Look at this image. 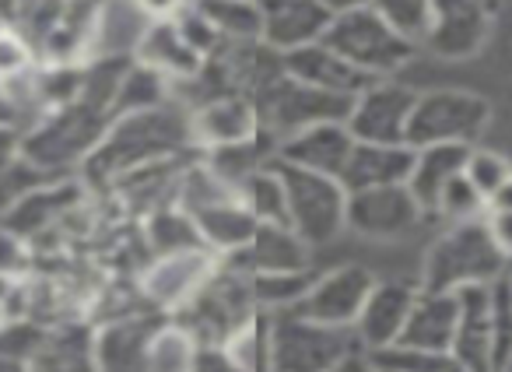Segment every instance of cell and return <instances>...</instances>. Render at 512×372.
Wrapping results in <instances>:
<instances>
[{"mask_svg":"<svg viewBox=\"0 0 512 372\" xmlns=\"http://www.w3.org/2000/svg\"><path fill=\"white\" fill-rule=\"evenodd\" d=\"M285 71L295 81H302V85L320 88V92L330 95H344V99H355V95H362L376 81L358 71V67H351L344 57H337L327 43H313L285 53Z\"/></svg>","mask_w":512,"mask_h":372,"instance_id":"obj_20","label":"cell"},{"mask_svg":"<svg viewBox=\"0 0 512 372\" xmlns=\"http://www.w3.org/2000/svg\"><path fill=\"white\" fill-rule=\"evenodd\" d=\"M165 92H169V78H162V74L144 64H130L127 78L120 85V95H116L113 120L127 113H144V109L165 106Z\"/></svg>","mask_w":512,"mask_h":372,"instance_id":"obj_33","label":"cell"},{"mask_svg":"<svg viewBox=\"0 0 512 372\" xmlns=\"http://www.w3.org/2000/svg\"><path fill=\"white\" fill-rule=\"evenodd\" d=\"M228 271L242 274H278V271H306L309 246L295 236L288 225H260L246 246L225 257Z\"/></svg>","mask_w":512,"mask_h":372,"instance_id":"obj_18","label":"cell"},{"mask_svg":"<svg viewBox=\"0 0 512 372\" xmlns=\"http://www.w3.org/2000/svg\"><path fill=\"white\" fill-rule=\"evenodd\" d=\"M211 250L197 253H176V257H162L148 278V292L158 302H183L197 295V288L211 278Z\"/></svg>","mask_w":512,"mask_h":372,"instance_id":"obj_25","label":"cell"},{"mask_svg":"<svg viewBox=\"0 0 512 372\" xmlns=\"http://www.w3.org/2000/svg\"><path fill=\"white\" fill-rule=\"evenodd\" d=\"M50 341V334L29 327V323H11V327H0V351H8L15 358H25L32 365V358L43 351V344Z\"/></svg>","mask_w":512,"mask_h":372,"instance_id":"obj_43","label":"cell"},{"mask_svg":"<svg viewBox=\"0 0 512 372\" xmlns=\"http://www.w3.org/2000/svg\"><path fill=\"white\" fill-rule=\"evenodd\" d=\"M43 183H46V172L36 169L29 158H18L11 169L0 172V218L8 215L15 204H22L25 197H29L32 190H39Z\"/></svg>","mask_w":512,"mask_h":372,"instance_id":"obj_41","label":"cell"},{"mask_svg":"<svg viewBox=\"0 0 512 372\" xmlns=\"http://www.w3.org/2000/svg\"><path fill=\"white\" fill-rule=\"evenodd\" d=\"M491 123V102L460 88H435L418 95L411 123H407V144L428 148V144H463L474 148Z\"/></svg>","mask_w":512,"mask_h":372,"instance_id":"obj_6","label":"cell"},{"mask_svg":"<svg viewBox=\"0 0 512 372\" xmlns=\"http://www.w3.org/2000/svg\"><path fill=\"white\" fill-rule=\"evenodd\" d=\"M505 281H509V295H512V267L505 271Z\"/></svg>","mask_w":512,"mask_h":372,"instance_id":"obj_53","label":"cell"},{"mask_svg":"<svg viewBox=\"0 0 512 372\" xmlns=\"http://www.w3.org/2000/svg\"><path fill=\"white\" fill-rule=\"evenodd\" d=\"M330 372H379V365L372 362V355H365V351H358V355H351V358H344L337 369H330Z\"/></svg>","mask_w":512,"mask_h":372,"instance_id":"obj_47","label":"cell"},{"mask_svg":"<svg viewBox=\"0 0 512 372\" xmlns=\"http://www.w3.org/2000/svg\"><path fill=\"white\" fill-rule=\"evenodd\" d=\"M498 372H512V355H509V358H505V362H502V365H498Z\"/></svg>","mask_w":512,"mask_h":372,"instance_id":"obj_52","label":"cell"},{"mask_svg":"<svg viewBox=\"0 0 512 372\" xmlns=\"http://www.w3.org/2000/svg\"><path fill=\"white\" fill-rule=\"evenodd\" d=\"M25 148V134L15 127V123H0V172L11 169V165L22 158Z\"/></svg>","mask_w":512,"mask_h":372,"instance_id":"obj_46","label":"cell"},{"mask_svg":"<svg viewBox=\"0 0 512 372\" xmlns=\"http://www.w3.org/2000/svg\"><path fill=\"white\" fill-rule=\"evenodd\" d=\"M0 123H15V109H11L8 92H4V81H0Z\"/></svg>","mask_w":512,"mask_h":372,"instance_id":"obj_51","label":"cell"},{"mask_svg":"<svg viewBox=\"0 0 512 372\" xmlns=\"http://www.w3.org/2000/svg\"><path fill=\"white\" fill-rule=\"evenodd\" d=\"M278 148H281L278 137H274L267 127H260L253 137H246V141L225 144V148L207 151V155H211L207 169H211L218 179H225L228 186H235L239 179H246L249 172L267 169V165L278 162Z\"/></svg>","mask_w":512,"mask_h":372,"instance_id":"obj_26","label":"cell"},{"mask_svg":"<svg viewBox=\"0 0 512 372\" xmlns=\"http://www.w3.org/2000/svg\"><path fill=\"white\" fill-rule=\"evenodd\" d=\"M418 92L393 81H372L362 95H355L348 113V130L362 144H407V123H411Z\"/></svg>","mask_w":512,"mask_h":372,"instance_id":"obj_9","label":"cell"},{"mask_svg":"<svg viewBox=\"0 0 512 372\" xmlns=\"http://www.w3.org/2000/svg\"><path fill=\"white\" fill-rule=\"evenodd\" d=\"M372 362L386 372H467L453 351H414V348H386L376 351Z\"/></svg>","mask_w":512,"mask_h":372,"instance_id":"obj_35","label":"cell"},{"mask_svg":"<svg viewBox=\"0 0 512 372\" xmlns=\"http://www.w3.org/2000/svg\"><path fill=\"white\" fill-rule=\"evenodd\" d=\"M372 11H379L414 46L425 43L428 22H432V0H372Z\"/></svg>","mask_w":512,"mask_h":372,"instance_id":"obj_37","label":"cell"},{"mask_svg":"<svg viewBox=\"0 0 512 372\" xmlns=\"http://www.w3.org/2000/svg\"><path fill=\"white\" fill-rule=\"evenodd\" d=\"M32 53H29V39H18L15 32L0 29V81H11L18 74H25Z\"/></svg>","mask_w":512,"mask_h":372,"instance_id":"obj_44","label":"cell"},{"mask_svg":"<svg viewBox=\"0 0 512 372\" xmlns=\"http://www.w3.org/2000/svg\"><path fill=\"white\" fill-rule=\"evenodd\" d=\"M323 43H327L337 57H344L351 67H358V71L376 81H383L386 74H397L400 67L414 57L411 39L400 36V32L372 8L334 15Z\"/></svg>","mask_w":512,"mask_h":372,"instance_id":"obj_5","label":"cell"},{"mask_svg":"<svg viewBox=\"0 0 512 372\" xmlns=\"http://www.w3.org/2000/svg\"><path fill=\"white\" fill-rule=\"evenodd\" d=\"M351 327H327L299 313H271V358L267 372H330L344 358L358 355Z\"/></svg>","mask_w":512,"mask_h":372,"instance_id":"obj_3","label":"cell"},{"mask_svg":"<svg viewBox=\"0 0 512 372\" xmlns=\"http://www.w3.org/2000/svg\"><path fill=\"white\" fill-rule=\"evenodd\" d=\"M484 222H488V232H491V239H495V246L512 264V211H484Z\"/></svg>","mask_w":512,"mask_h":372,"instance_id":"obj_45","label":"cell"},{"mask_svg":"<svg viewBox=\"0 0 512 372\" xmlns=\"http://www.w3.org/2000/svg\"><path fill=\"white\" fill-rule=\"evenodd\" d=\"M200 15L218 29L225 43H260V8L256 0H193Z\"/></svg>","mask_w":512,"mask_h":372,"instance_id":"obj_31","label":"cell"},{"mask_svg":"<svg viewBox=\"0 0 512 372\" xmlns=\"http://www.w3.org/2000/svg\"><path fill=\"white\" fill-rule=\"evenodd\" d=\"M509 267L512 264L495 246L484 218L456 222L428 250L421 288L425 292H460L467 285H495L498 278H505Z\"/></svg>","mask_w":512,"mask_h":372,"instance_id":"obj_2","label":"cell"},{"mask_svg":"<svg viewBox=\"0 0 512 372\" xmlns=\"http://www.w3.org/2000/svg\"><path fill=\"white\" fill-rule=\"evenodd\" d=\"M29 372H95L92 365V341L78 334L50 337L36 358H32Z\"/></svg>","mask_w":512,"mask_h":372,"instance_id":"obj_34","label":"cell"},{"mask_svg":"<svg viewBox=\"0 0 512 372\" xmlns=\"http://www.w3.org/2000/svg\"><path fill=\"white\" fill-rule=\"evenodd\" d=\"M351 102L355 99L302 85V81H295L285 71L264 95H256L253 106L260 113V123L281 141V137L295 134V130L313 127V123H334V120L344 123L351 113Z\"/></svg>","mask_w":512,"mask_h":372,"instance_id":"obj_8","label":"cell"},{"mask_svg":"<svg viewBox=\"0 0 512 372\" xmlns=\"http://www.w3.org/2000/svg\"><path fill=\"white\" fill-rule=\"evenodd\" d=\"M425 218L407 183L397 186H372L348 194V215L344 225L365 239H397L411 232Z\"/></svg>","mask_w":512,"mask_h":372,"instance_id":"obj_11","label":"cell"},{"mask_svg":"<svg viewBox=\"0 0 512 372\" xmlns=\"http://www.w3.org/2000/svg\"><path fill=\"white\" fill-rule=\"evenodd\" d=\"M165 327L158 316H123L92 337L95 372H151V341Z\"/></svg>","mask_w":512,"mask_h":372,"instance_id":"obj_15","label":"cell"},{"mask_svg":"<svg viewBox=\"0 0 512 372\" xmlns=\"http://www.w3.org/2000/svg\"><path fill=\"white\" fill-rule=\"evenodd\" d=\"M414 169L411 144H362L355 141L348 165L341 172V186L348 194L355 190H372V186H397L407 183Z\"/></svg>","mask_w":512,"mask_h":372,"instance_id":"obj_22","label":"cell"},{"mask_svg":"<svg viewBox=\"0 0 512 372\" xmlns=\"http://www.w3.org/2000/svg\"><path fill=\"white\" fill-rule=\"evenodd\" d=\"M137 64L151 67L158 71L162 78H197L204 60L183 43V36L176 32L172 18H162V22H148L137 39Z\"/></svg>","mask_w":512,"mask_h":372,"instance_id":"obj_24","label":"cell"},{"mask_svg":"<svg viewBox=\"0 0 512 372\" xmlns=\"http://www.w3.org/2000/svg\"><path fill=\"white\" fill-rule=\"evenodd\" d=\"M78 201V190L74 183H60V186H39L25 197L22 204L8 211V215L0 218V232H11V236H32L36 229H43L53 215L67 208V204Z\"/></svg>","mask_w":512,"mask_h":372,"instance_id":"obj_27","label":"cell"},{"mask_svg":"<svg viewBox=\"0 0 512 372\" xmlns=\"http://www.w3.org/2000/svg\"><path fill=\"white\" fill-rule=\"evenodd\" d=\"M334 15H344V11H358V8H372V0H323Z\"/></svg>","mask_w":512,"mask_h":372,"instance_id":"obj_49","label":"cell"},{"mask_svg":"<svg viewBox=\"0 0 512 372\" xmlns=\"http://www.w3.org/2000/svg\"><path fill=\"white\" fill-rule=\"evenodd\" d=\"M484 211H488V204H484V197L477 194V186L470 183L467 176H456L453 183L442 190L439 197V208H435V215L439 218H449V222H474V218H484Z\"/></svg>","mask_w":512,"mask_h":372,"instance_id":"obj_39","label":"cell"},{"mask_svg":"<svg viewBox=\"0 0 512 372\" xmlns=\"http://www.w3.org/2000/svg\"><path fill=\"white\" fill-rule=\"evenodd\" d=\"M379 372H386V369H379Z\"/></svg>","mask_w":512,"mask_h":372,"instance_id":"obj_54","label":"cell"},{"mask_svg":"<svg viewBox=\"0 0 512 372\" xmlns=\"http://www.w3.org/2000/svg\"><path fill=\"white\" fill-rule=\"evenodd\" d=\"M197 337L186 327L165 323L151 341V372H190Z\"/></svg>","mask_w":512,"mask_h":372,"instance_id":"obj_36","label":"cell"},{"mask_svg":"<svg viewBox=\"0 0 512 372\" xmlns=\"http://www.w3.org/2000/svg\"><path fill=\"white\" fill-rule=\"evenodd\" d=\"M463 176L470 179V183L477 186V194L484 197V204L491 201V194H495L498 186L505 183V179L512 176V165L505 162L498 151H488V148H470L467 155V165H463Z\"/></svg>","mask_w":512,"mask_h":372,"instance_id":"obj_40","label":"cell"},{"mask_svg":"<svg viewBox=\"0 0 512 372\" xmlns=\"http://www.w3.org/2000/svg\"><path fill=\"white\" fill-rule=\"evenodd\" d=\"M372 285H376V278L365 267H334L323 278H313L309 292L295 302L292 313L306 316L313 323H327V327H355Z\"/></svg>","mask_w":512,"mask_h":372,"instance_id":"obj_10","label":"cell"},{"mask_svg":"<svg viewBox=\"0 0 512 372\" xmlns=\"http://www.w3.org/2000/svg\"><path fill=\"white\" fill-rule=\"evenodd\" d=\"M190 372H246V365L235 358V351L225 341H197Z\"/></svg>","mask_w":512,"mask_h":372,"instance_id":"obj_42","label":"cell"},{"mask_svg":"<svg viewBox=\"0 0 512 372\" xmlns=\"http://www.w3.org/2000/svg\"><path fill=\"white\" fill-rule=\"evenodd\" d=\"M470 148L463 144H428V148H414V169L407 176V190L414 194L418 208L425 215H435L439 197L449 183L463 172Z\"/></svg>","mask_w":512,"mask_h":372,"instance_id":"obj_23","label":"cell"},{"mask_svg":"<svg viewBox=\"0 0 512 372\" xmlns=\"http://www.w3.org/2000/svg\"><path fill=\"white\" fill-rule=\"evenodd\" d=\"M488 211H512V176L505 179L502 186H498L495 194H491V201H488Z\"/></svg>","mask_w":512,"mask_h":372,"instance_id":"obj_48","label":"cell"},{"mask_svg":"<svg viewBox=\"0 0 512 372\" xmlns=\"http://www.w3.org/2000/svg\"><path fill=\"white\" fill-rule=\"evenodd\" d=\"M351 151H355V137H351L348 123H313L295 134L281 137L278 162L299 165V169L320 172V176L341 179L344 165H348Z\"/></svg>","mask_w":512,"mask_h":372,"instance_id":"obj_16","label":"cell"},{"mask_svg":"<svg viewBox=\"0 0 512 372\" xmlns=\"http://www.w3.org/2000/svg\"><path fill=\"white\" fill-rule=\"evenodd\" d=\"M256 8H260V43L278 50L281 57L323 43L334 22V11L323 0H256Z\"/></svg>","mask_w":512,"mask_h":372,"instance_id":"obj_13","label":"cell"},{"mask_svg":"<svg viewBox=\"0 0 512 372\" xmlns=\"http://www.w3.org/2000/svg\"><path fill=\"white\" fill-rule=\"evenodd\" d=\"M491 4L488 0H432V22L421 46L446 60H467L488 43Z\"/></svg>","mask_w":512,"mask_h":372,"instance_id":"obj_12","label":"cell"},{"mask_svg":"<svg viewBox=\"0 0 512 372\" xmlns=\"http://www.w3.org/2000/svg\"><path fill=\"white\" fill-rule=\"evenodd\" d=\"M232 190L260 225H288L285 186H281V176H278V169H274V165L249 172V176L239 179Z\"/></svg>","mask_w":512,"mask_h":372,"instance_id":"obj_29","label":"cell"},{"mask_svg":"<svg viewBox=\"0 0 512 372\" xmlns=\"http://www.w3.org/2000/svg\"><path fill=\"white\" fill-rule=\"evenodd\" d=\"M193 127V144H204L207 151L225 148V144H239L246 137H253L256 130L264 127L256 106L239 92L218 95L197 106V113L190 116Z\"/></svg>","mask_w":512,"mask_h":372,"instance_id":"obj_19","label":"cell"},{"mask_svg":"<svg viewBox=\"0 0 512 372\" xmlns=\"http://www.w3.org/2000/svg\"><path fill=\"white\" fill-rule=\"evenodd\" d=\"M95 22H99L95 0H64V11H60L57 25H53L50 36L43 39L46 57H50L53 64H71L74 53L88 43Z\"/></svg>","mask_w":512,"mask_h":372,"instance_id":"obj_28","label":"cell"},{"mask_svg":"<svg viewBox=\"0 0 512 372\" xmlns=\"http://www.w3.org/2000/svg\"><path fill=\"white\" fill-rule=\"evenodd\" d=\"M456 316H460L456 292H425V288H418V299H414L411 316H407V327L393 348L449 351L456 334Z\"/></svg>","mask_w":512,"mask_h":372,"instance_id":"obj_21","label":"cell"},{"mask_svg":"<svg viewBox=\"0 0 512 372\" xmlns=\"http://www.w3.org/2000/svg\"><path fill=\"white\" fill-rule=\"evenodd\" d=\"M285 186V211H288V229L313 250V246H327L341 236L348 225V190L341 179L320 176V172L299 169V165L274 162Z\"/></svg>","mask_w":512,"mask_h":372,"instance_id":"obj_4","label":"cell"},{"mask_svg":"<svg viewBox=\"0 0 512 372\" xmlns=\"http://www.w3.org/2000/svg\"><path fill=\"white\" fill-rule=\"evenodd\" d=\"M113 116L99 113V109L85 106V102H67V106L53 109L32 134H25L22 158H29L36 169L50 172L60 165L85 162L109 130Z\"/></svg>","mask_w":512,"mask_h":372,"instance_id":"obj_7","label":"cell"},{"mask_svg":"<svg viewBox=\"0 0 512 372\" xmlns=\"http://www.w3.org/2000/svg\"><path fill=\"white\" fill-rule=\"evenodd\" d=\"M414 299H418V288L414 285H404V281H376L362 313H358L355 327H351L358 337V348L365 355L393 348L400 341V334H404Z\"/></svg>","mask_w":512,"mask_h":372,"instance_id":"obj_14","label":"cell"},{"mask_svg":"<svg viewBox=\"0 0 512 372\" xmlns=\"http://www.w3.org/2000/svg\"><path fill=\"white\" fill-rule=\"evenodd\" d=\"M249 288V299L260 313H288L295 302L309 292L313 274L309 271H278V274H249L242 278Z\"/></svg>","mask_w":512,"mask_h":372,"instance_id":"obj_30","label":"cell"},{"mask_svg":"<svg viewBox=\"0 0 512 372\" xmlns=\"http://www.w3.org/2000/svg\"><path fill=\"white\" fill-rule=\"evenodd\" d=\"M193 144L190 116L179 109L158 106L144 113L116 116L95 151L85 158V169L95 179H120L144 165H155L162 158H172Z\"/></svg>","mask_w":512,"mask_h":372,"instance_id":"obj_1","label":"cell"},{"mask_svg":"<svg viewBox=\"0 0 512 372\" xmlns=\"http://www.w3.org/2000/svg\"><path fill=\"white\" fill-rule=\"evenodd\" d=\"M0 372H29V362L8 355V351H0Z\"/></svg>","mask_w":512,"mask_h":372,"instance_id":"obj_50","label":"cell"},{"mask_svg":"<svg viewBox=\"0 0 512 372\" xmlns=\"http://www.w3.org/2000/svg\"><path fill=\"white\" fill-rule=\"evenodd\" d=\"M172 25H176V32L183 36V43L190 46L200 60H211L221 53V43H225V39H221L218 29L200 15V8L193 4V0H186L183 8L172 15Z\"/></svg>","mask_w":512,"mask_h":372,"instance_id":"obj_38","label":"cell"},{"mask_svg":"<svg viewBox=\"0 0 512 372\" xmlns=\"http://www.w3.org/2000/svg\"><path fill=\"white\" fill-rule=\"evenodd\" d=\"M148 239L158 250V257H176V253L207 250L197 232V222L183 208H158L148 222Z\"/></svg>","mask_w":512,"mask_h":372,"instance_id":"obj_32","label":"cell"},{"mask_svg":"<svg viewBox=\"0 0 512 372\" xmlns=\"http://www.w3.org/2000/svg\"><path fill=\"white\" fill-rule=\"evenodd\" d=\"M453 355L467 372H495V330H491V285H467L456 292Z\"/></svg>","mask_w":512,"mask_h":372,"instance_id":"obj_17","label":"cell"}]
</instances>
